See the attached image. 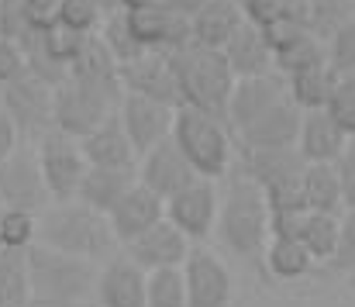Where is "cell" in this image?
I'll return each instance as SVG.
<instances>
[{
  "label": "cell",
  "instance_id": "e0dca14e",
  "mask_svg": "<svg viewBox=\"0 0 355 307\" xmlns=\"http://www.w3.org/2000/svg\"><path fill=\"white\" fill-rule=\"evenodd\" d=\"M94 301L97 307H148V273L118 252L101 266Z\"/></svg>",
  "mask_w": 355,
  "mask_h": 307
},
{
  "label": "cell",
  "instance_id": "7bdbcfd3",
  "mask_svg": "<svg viewBox=\"0 0 355 307\" xmlns=\"http://www.w3.org/2000/svg\"><path fill=\"white\" fill-rule=\"evenodd\" d=\"M17 149H21V131H17V124L10 121V114L0 103V163H7Z\"/></svg>",
  "mask_w": 355,
  "mask_h": 307
},
{
  "label": "cell",
  "instance_id": "2e32d148",
  "mask_svg": "<svg viewBox=\"0 0 355 307\" xmlns=\"http://www.w3.org/2000/svg\"><path fill=\"white\" fill-rule=\"evenodd\" d=\"M121 83H124V94H138V97H148V101L169 103L176 110L183 107L169 52H145L141 59L121 66Z\"/></svg>",
  "mask_w": 355,
  "mask_h": 307
},
{
  "label": "cell",
  "instance_id": "f1b7e54d",
  "mask_svg": "<svg viewBox=\"0 0 355 307\" xmlns=\"http://www.w3.org/2000/svg\"><path fill=\"white\" fill-rule=\"evenodd\" d=\"M262 259H266L269 276L276 280H300L314 269V256L304 249L300 238H269Z\"/></svg>",
  "mask_w": 355,
  "mask_h": 307
},
{
  "label": "cell",
  "instance_id": "bcb514c9",
  "mask_svg": "<svg viewBox=\"0 0 355 307\" xmlns=\"http://www.w3.org/2000/svg\"><path fill=\"white\" fill-rule=\"evenodd\" d=\"M155 0H121V10H135V7H148Z\"/></svg>",
  "mask_w": 355,
  "mask_h": 307
},
{
  "label": "cell",
  "instance_id": "5bb4252c",
  "mask_svg": "<svg viewBox=\"0 0 355 307\" xmlns=\"http://www.w3.org/2000/svg\"><path fill=\"white\" fill-rule=\"evenodd\" d=\"M197 169L190 166V159L180 152V145L169 138L159 149H152L148 156L138 159V183L148 187L155 197L173 201L180 190H187L190 183H197Z\"/></svg>",
  "mask_w": 355,
  "mask_h": 307
},
{
  "label": "cell",
  "instance_id": "74e56055",
  "mask_svg": "<svg viewBox=\"0 0 355 307\" xmlns=\"http://www.w3.org/2000/svg\"><path fill=\"white\" fill-rule=\"evenodd\" d=\"M324 45H328V66H331L342 80H352L355 76V17L345 21Z\"/></svg>",
  "mask_w": 355,
  "mask_h": 307
},
{
  "label": "cell",
  "instance_id": "1f68e13d",
  "mask_svg": "<svg viewBox=\"0 0 355 307\" xmlns=\"http://www.w3.org/2000/svg\"><path fill=\"white\" fill-rule=\"evenodd\" d=\"M324 63H328V45L321 38H314L311 31H304L293 42H286L283 49H276V73L279 76H293V73H304V69H314Z\"/></svg>",
  "mask_w": 355,
  "mask_h": 307
},
{
  "label": "cell",
  "instance_id": "52a82bcc",
  "mask_svg": "<svg viewBox=\"0 0 355 307\" xmlns=\"http://www.w3.org/2000/svg\"><path fill=\"white\" fill-rule=\"evenodd\" d=\"M35 156H38V166H42V176H45V187H49V197L52 204H69L80 197V183L90 169L83 149H80V138H69L62 131H49L45 138L35 142Z\"/></svg>",
  "mask_w": 355,
  "mask_h": 307
},
{
  "label": "cell",
  "instance_id": "6da1fadb",
  "mask_svg": "<svg viewBox=\"0 0 355 307\" xmlns=\"http://www.w3.org/2000/svg\"><path fill=\"white\" fill-rule=\"evenodd\" d=\"M38 245L87 259L104 266L107 259L118 256V238L111 228V217L94 210V207L69 201V204H49L38 214Z\"/></svg>",
  "mask_w": 355,
  "mask_h": 307
},
{
  "label": "cell",
  "instance_id": "8d00e7d4",
  "mask_svg": "<svg viewBox=\"0 0 355 307\" xmlns=\"http://www.w3.org/2000/svg\"><path fill=\"white\" fill-rule=\"evenodd\" d=\"M104 21H107V14H104L101 0H62L59 24H66L80 35H97Z\"/></svg>",
  "mask_w": 355,
  "mask_h": 307
},
{
  "label": "cell",
  "instance_id": "d6a6232c",
  "mask_svg": "<svg viewBox=\"0 0 355 307\" xmlns=\"http://www.w3.org/2000/svg\"><path fill=\"white\" fill-rule=\"evenodd\" d=\"M0 238H3V252H28L31 245H38V214L28 210H7L0 214Z\"/></svg>",
  "mask_w": 355,
  "mask_h": 307
},
{
  "label": "cell",
  "instance_id": "60d3db41",
  "mask_svg": "<svg viewBox=\"0 0 355 307\" xmlns=\"http://www.w3.org/2000/svg\"><path fill=\"white\" fill-rule=\"evenodd\" d=\"M31 31H49L59 24V10H62V0H17Z\"/></svg>",
  "mask_w": 355,
  "mask_h": 307
},
{
  "label": "cell",
  "instance_id": "681fc988",
  "mask_svg": "<svg viewBox=\"0 0 355 307\" xmlns=\"http://www.w3.org/2000/svg\"><path fill=\"white\" fill-rule=\"evenodd\" d=\"M3 3H7V0H0V21H3Z\"/></svg>",
  "mask_w": 355,
  "mask_h": 307
},
{
  "label": "cell",
  "instance_id": "603a6c76",
  "mask_svg": "<svg viewBox=\"0 0 355 307\" xmlns=\"http://www.w3.org/2000/svg\"><path fill=\"white\" fill-rule=\"evenodd\" d=\"M241 24H245V10L238 0H204L200 10L190 17L193 45L225 52V45L241 31Z\"/></svg>",
  "mask_w": 355,
  "mask_h": 307
},
{
  "label": "cell",
  "instance_id": "d6986e66",
  "mask_svg": "<svg viewBox=\"0 0 355 307\" xmlns=\"http://www.w3.org/2000/svg\"><path fill=\"white\" fill-rule=\"evenodd\" d=\"M69 80L94 90V94H104L111 101H124V83H121V63L114 59V52L104 45L101 35H94L83 49V56L69 66Z\"/></svg>",
  "mask_w": 355,
  "mask_h": 307
},
{
  "label": "cell",
  "instance_id": "f907efd6",
  "mask_svg": "<svg viewBox=\"0 0 355 307\" xmlns=\"http://www.w3.org/2000/svg\"><path fill=\"white\" fill-rule=\"evenodd\" d=\"M352 83H355V76H352Z\"/></svg>",
  "mask_w": 355,
  "mask_h": 307
},
{
  "label": "cell",
  "instance_id": "277c9868",
  "mask_svg": "<svg viewBox=\"0 0 355 307\" xmlns=\"http://www.w3.org/2000/svg\"><path fill=\"white\" fill-rule=\"evenodd\" d=\"M221 245L241 256V259H252L259 252H266L269 245V204H266V194L245 176L238 173L228 180V190L221 197V214H218V231Z\"/></svg>",
  "mask_w": 355,
  "mask_h": 307
},
{
  "label": "cell",
  "instance_id": "5b68a950",
  "mask_svg": "<svg viewBox=\"0 0 355 307\" xmlns=\"http://www.w3.org/2000/svg\"><path fill=\"white\" fill-rule=\"evenodd\" d=\"M28 276H31V294L35 297H45V301H94L101 266L87 263V259L52 252L45 245H31L28 249Z\"/></svg>",
  "mask_w": 355,
  "mask_h": 307
},
{
  "label": "cell",
  "instance_id": "836d02e7",
  "mask_svg": "<svg viewBox=\"0 0 355 307\" xmlns=\"http://www.w3.org/2000/svg\"><path fill=\"white\" fill-rule=\"evenodd\" d=\"M148 307H190L183 266L148 273Z\"/></svg>",
  "mask_w": 355,
  "mask_h": 307
},
{
  "label": "cell",
  "instance_id": "7dc6e473",
  "mask_svg": "<svg viewBox=\"0 0 355 307\" xmlns=\"http://www.w3.org/2000/svg\"><path fill=\"white\" fill-rule=\"evenodd\" d=\"M101 7H104V14H114L121 10V0H101Z\"/></svg>",
  "mask_w": 355,
  "mask_h": 307
},
{
  "label": "cell",
  "instance_id": "7a4b0ae2",
  "mask_svg": "<svg viewBox=\"0 0 355 307\" xmlns=\"http://www.w3.org/2000/svg\"><path fill=\"white\" fill-rule=\"evenodd\" d=\"M169 63H173V73H176L183 107L204 110V114L228 124V107H232V94H235L238 80L228 66V59H225V52L187 45V49L173 52Z\"/></svg>",
  "mask_w": 355,
  "mask_h": 307
},
{
  "label": "cell",
  "instance_id": "44dd1931",
  "mask_svg": "<svg viewBox=\"0 0 355 307\" xmlns=\"http://www.w3.org/2000/svg\"><path fill=\"white\" fill-rule=\"evenodd\" d=\"M159 221H166V201L155 197L141 183H135L128 190V197L111 210V228H114L118 245H131L135 238H141L145 231H152Z\"/></svg>",
  "mask_w": 355,
  "mask_h": 307
},
{
  "label": "cell",
  "instance_id": "8fae6325",
  "mask_svg": "<svg viewBox=\"0 0 355 307\" xmlns=\"http://www.w3.org/2000/svg\"><path fill=\"white\" fill-rule=\"evenodd\" d=\"M118 114L128 138H131V145H135V152H138V159L173 138L176 107H169V103L148 101V97H138V94H124Z\"/></svg>",
  "mask_w": 355,
  "mask_h": 307
},
{
  "label": "cell",
  "instance_id": "4dcf8cb0",
  "mask_svg": "<svg viewBox=\"0 0 355 307\" xmlns=\"http://www.w3.org/2000/svg\"><path fill=\"white\" fill-rule=\"evenodd\" d=\"M28 252H0V307H31Z\"/></svg>",
  "mask_w": 355,
  "mask_h": 307
},
{
  "label": "cell",
  "instance_id": "f35d334b",
  "mask_svg": "<svg viewBox=\"0 0 355 307\" xmlns=\"http://www.w3.org/2000/svg\"><path fill=\"white\" fill-rule=\"evenodd\" d=\"M328 117L349 135V138H355V83L352 80H342L338 83V90L331 94V101H328Z\"/></svg>",
  "mask_w": 355,
  "mask_h": 307
},
{
  "label": "cell",
  "instance_id": "ab89813d",
  "mask_svg": "<svg viewBox=\"0 0 355 307\" xmlns=\"http://www.w3.org/2000/svg\"><path fill=\"white\" fill-rule=\"evenodd\" d=\"M21 76H28V59H24L21 45L10 38H0V90L17 83Z\"/></svg>",
  "mask_w": 355,
  "mask_h": 307
},
{
  "label": "cell",
  "instance_id": "e575fe53",
  "mask_svg": "<svg viewBox=\"0 0 355 307\" xmlns=\"http://www.w3.org/2000/svg\"><path fill=\"white\" fill-rule=\"evenodd\" d=\"M90 38H94V35H80V31H73V28H66V24H55V28L42 31V49H45V56H49L52 63H59V66L69 69V66L83 56V49H87Z\"/></svg>",
  "mask_w": 355,
  "mask_h": 307
},
{
  "label": "cell",
  "instance_id": "83f0119b",
  "mask_svg": "<svg viewBox=\"0 0 355 307\" xmlns=\"http://www.w3.org/2000/svg\"><path fill=\"white\" fill-rule=\"evenodd\" d=\"M286 80V94L290 101L297 103L304 114L307 110H324L331 94L338 90L342 76L324 63V66H314V69H304V73H293V76H283Z\"/></svg>",
  "mask_w": 355,
  "mask_h": 307
},
{
  "label": "cell",
  "instance_id": "cb8c5ba5",
  "mask_svg": "<svg viewBox=\"0 0 355 307\" xmlns=\"http://www.w3.org/2000/svg\"><path fill=\"white\" fill-rule=\"evenodd\" d=\"M225 59L235 73V80H255V76H269L276 69V56H272V45L266 38L262 28L255 24H241L235 38L225 45Z\"/></svg>",
  "mask_w": 355,
  "mask_h": 307
},
{
  "label": "cell",
  "instance_id": "30bf717a",
  "mask_svg": "<svg viewBox=\"0 0 355 307\" xmlns=\"http://www.w3.org/2000/svg\"><path fill=\"white\" fill-rule=\"evenodd\" d=\"M118 101L94 94L73 80H66L55 90V131L69 135V138H87L94 128H101L111 114H118Z\"/></svg>",
  "mask_w": 355,
  "mask_h": 307
},
{
  "label": "cell",
  "instance_id": "4fadbf2b",
  "mask_svg": "<svg viewBox=\"0 0 355 307\" xmlns=\"http://www.w3.org/2000/svg\"><path fill=\"white\" fill-rule=\"evenodd\" d=\"M183 276H187V297L190 307H228L235 283H232V269L228 263L211 252V249H193L190 259L183 263Z\"/></svg>",
  "mask_w": 355,
  "mask_h": 307
},
{
  "label": "cell",
  "instance_id": "3957f363",
  "mask_svg": "<svg viewBox=\"0 0 355 307\" xmlns=\"http://www.w3.org/2000/svg\"><path fill=\"white\" fill-rule=\"evenodd\" d=\"M304 169L307 163L300 149H241V173L266 194L269 217L307 214Z\"/></svg>",
  "mask_w": 355,
  "mask_h": 307
},
{
  "label": "cell",
  "instance_id": "c3c4849f",
  "mask_svg": "<svg viewBox=\"0 0 355 307\" xmlns=\"http://www.w3.org/2000/svg\"><path fill=\"white\" fill-rule=\"evenodd\" d=\"M345 276H349V290L355 294V269H352V273H345Z\"/></svg>",
  "mask_w": 355,
  "mask_h": 307
},
{
  "label": "cell",
  "instance_id": "ac0fdd59",
  "mask_svg": "<svg viewBox=\"0 0 355 307\" xmlns=\"http://www.w3.org/2000/svg\"><path fill=\"white\" fill-rule=\"evenodd\" d=\"M290 97L286 94V80L279 73L269 76H255V80H238L235 94H232V107H228V128L232 131H245L248 124H255L262 114H269L276 103Z\"/></svg>",
  "mask_w": 355,
  "mask_h": 307
},
{
  "label": "cell",
  "instance_id": "f6af8a7d",
  "mask_svg": "<svg viewBox=\"0 0 355 307\" xmlns=\"http://www.w3.org/2000/svg\"><path fill=\"white\" fill-rule=\"evenodd\" d=\"M31 307H97L94 301H45V297H35Z\"/></svg>",
  "mask_w": 355,
  "mask_h": 307
},
{
  "label": "cell",
  "instance_id": "d4e9b609",
  "mask_svg": "<svg viewBox=\"0 0 355 307\" xmlns=\"http://www.w3.org/2000/svg\"><path fill=\"white\" fill-rule=\"evenodd\" d=\"M349 135L328 117V110H307L304 114V124H300V156L304 163H338L342 152L349 149Z\"/></svg>",
  "mask_w": 355,
  "mask_h": 307
},
{
  "label": "cell",
  "instance_id": "8992f818",
  "mask_svg": "<svg viewBox=\"0 0 355 307\" xmlns=\"http://www.w3.org/2000/svg\"><path fill=\"white\" fill-rule=\"evenodd\" d=\"M173 142L190 159V166L197 169L200 180H218L232 166V128L225 121L204 114V110L180 107Z\"/></svg>",
  "mask_w": 355,
  "mask_h": 307
},
{
  "label": "cell",
  "instance_id": "ffe728a7",
  "mask_svg": "<svg viewBox=\"0 0 355 307\" xmlns=\"http://www.w3.org/2000/svg\"><path fill=\"white\" fill-rule=\"evenodd\" d=\"M300 124H304V110L286 97L283 103H276L269 114H262L255 124L238 131L235 138L241 142V149H297Z\"/></svg>",
  "mask_w": 355,
  "mask_h": 307
},
{
  "label": "cell",
  "instance_id": "ba28073f",
  "mask_svg": "<svg viewBox=\"0 0 355 307\" xmlns=\"http://www.w3.org/2000/svg\"><path fill=\"white\" fill-rule=\"evenodd\" d=\"M0 103L17 124L24 142H38L55 128V90L35 76H21L17 83L0 90Z\"/></svg>",
  "mask_w": 355,
  "mask_h": 307
},
{
  "label": "cell",
  "instance_id": "b9f144b4",
  "mask_svg": "<svg viewBox=\"0 0 355 307\" xmlns=\"http://www.w3.org/2000/svg\"><path fill=\"white\" fill-rule=\"evenodd\" d=\"M331 266L338 273H352L355 269V210L342 214V238H338V252H335Z\"/></svg>",
  "mask_w": 355,
  "mask_h": 307
},
{
  "label": "cell",
  "instance_id": "4316f807",
  "mask_svg": "<svg viewBox=\"0 0 355 307\" xmlns=\"http://www.w3.org/2000/svg\"><path fill=\"white\" fill-rule=\"evenodd\" d=\"M304 204L314 214H345V197H342V180L335 163H311L304 169Z\"/></svg>",
  "mask_w": 355,
  "mask_h": 307
},
{
  "label": "cell",
  "instance_id": "9a60e30c",
  "mask_svg": "<svg viewBox=\"0 0 355 307\" xmlns=\"http://www.w3.org/2000/svg\"><path fill=\"white\" fill-rule=\"evenodd\" d=\"M193 252V242L166 217L159 221L152 231H145L141 238H135L131 245H124V256L131 263H138L145 273H155V269H176L190 259Z\"/></svg>",
  "mask_w": 355,
  "mask_h": 307
},
{
  "label": "cell",
  "instance_id": "f546056e",
  "mask_svg": "<svg viewBox=\"0 0 355 307\" xmlns=\"http://www.w3.org/2000/svg\"><path fill=\"white\" fill-rule=\"evenodd\" d=\"M297 238H300L304 249L314 256V263H331L335 252H338V238H342V217L307 210L304 221H300Z\"/></svg>",
  "mask_w": 355,
  "mask_h": 307
},
{
  "label": "cell",
  "instance_id": "7c38bea8",
  "mask_svg": "<svg viewBox=\"0 0 355 307\" xmlns=\"http://www.w3.org/2000/svg\"><path fill=\"white\" fill-rule=\"evenodd\" d=\"M218 214H221V197L214 180H197L187 190H180L173 201H166V217L190 238L204 242L218 231Z\"/></svg>",
  "mask_w": 355,
  "mask_h": 307
},
{
  "label": "cell",
  "instance_id": "9c48e42d",
  "mask_svg": "<svg viewBox=\"0 0 355 307\" xmlns=\"http://www.w3.org/2000/svg\"><path fill=\"white\" fill-rule=\"evenodd\" d=\"M49 204H52V197H49L35 145H21L7 163H0V207L42 214Z\"/></svg>",
  "mask_w": 355,
  "mask_h": 307
},
{
  "label": "cell",
  "instance_id": "d590c367",
  "mask_svg": "<svg viewBox=\"0 0 355 307\" xmlns=\"http://www.w3.org/2000/svg\"><path fill=\"white\" fill-rule=\"evenodd\" d=\"M97 35L104 38V45L114 52V59H118L121 66H128V63H135V59H141V56H145V49L135 42V35H131V28H128L124 10L107 14V21L101 24V31H97Z\"/></svg>",
  "mask_w": 355,
  "mask_h": 307
},
{
  "label": "cell",
  "instance_id": "484cf974",
  "mask_svg": "<svg viewBox=\"0 0 355 307\" xmlns=\"http://www.w3.org/2000/svg\"><path fill=\"white\" fill-rule=\"evenodd\" d=\"M135 183H138V169H97V166H90L83 183H80L76 201L111 217V210L128 197V190Z\"/></svg>",
  "mask_w": 355,
  "mask_h": 307
},
{
  "label": "cell",
  "instance_id": "7402d4cb",
  "mask_svg": "<svg viewBox=\"0 0 355 307\" xmlns=\"http://www.w3.org/2000/svg\"><path fill=\"white\" fill-rule=\"evenodd\" d=\"M80 149L90 166L97 169H138V152L121 124V114H111L101 128H94L87 138H80Z\"/></svg>",
  "mask_w": 355,
  "mask_h": 307
},
{
  "label": "cell",
  "instance_id": "ee69618b",
  "mask_svg": "<svg viewBox=\"0 0 355 307\" xmlns=\"http://www.w3.org/2000/svg\"><path fill=\"white\" fill-rule=\"evenodd\" d=\"M162 7H169L173 14H183V17H193L197 10H200V3L204 0H159Z\"/></svg>",
  "mask_w": 355,
  "mask_h": 307
}]
</instances>
